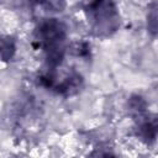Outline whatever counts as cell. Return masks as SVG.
<instances>
[{
    "mask_svg": "<svg viewBox=\"0 0 158 158\" xmlns=\"http://www.w3.org/2000/svg\"><path fill=\"white\" fill-rule=\"evenodd\" d=\"M65 25L57 19H44L33 32L32 46L44 54L48 68H57L65 54Z\"/></svg>",
    "mask_w": 158,
    "mask_h": 158,
    "instance_id": "obj_1",
    "label": "cell"
},
{
    "mask_svg": "<svg viewBox=\"0 0 158 158\" xmlns=\"http://www.w3.org/2000/svg\"><path fill=\"white\" fill-rule=\"evenodd\" d=\"M83 10L95 36L107 37L120 27L118 10L112 0H83Z\"/></svg>",
    "mask_w": 158,
    "mask_h": 158,
    "instance_id": "obj_2",
    "label": "cell"
},
{
    "mask_svg": "<svg viewBox=\"0 0 158 158\" xmlns=\"http://www.w3.org/2000/svg\"><path fill=\"white\" fill-rule=\"evenodd\" d=\"M81 86L83 77L77 72H69L62 78V80H58V77L56 75V81L52 90L63 96H72L78 94Z\"/></svg>",
    "mask_w": 158,
    "mask_h": 158,
    "instance_id": "obj_3",
    "label": "cell"
},
{
    "mask_svg": "<svg viewBox=\"0 0 158 158\" xmlns=\"http://www.w3.org/2000/svg\"><path fill=\"white\" fill-rule=\"evenodd\" d=\"M138 117V123L135 128L136 136L147 144L153 143L158 137V120L142 115Z\"/></svg>",
    "mask_w": 158,
    "mask_h": 158,
    "instance_id": "obj_4",
    "label": "cell"
},
{
    "mask_svg": "<svg viewBox=\"0 0 158 158\" xmlns=\"http://www.w3.org/2000/svg\"><path fill=\"white\" fill-rule=\"evenodd\" d=\"M32 5L42 6L46 11L60 12L65 6V0H30Z\"/></svg>",
    "mask_w": 158,
    "mask_h": 158,
    "instance_id": "obj_5",
    "label": "cell"
},
{
    "mask_svg": "<svg viewBox=\"0 0 158 158\" xmlns=\"http://www.w3.org/2000/svg\"><path fill=\"white\" fill-rule=\"evenodd\" d=\"M128 107L132 112L141 116L146 110V101L141 96H132L128 101Z\"/></svg>",
    "mask_w": 158,
    "mask_h": 158,
    "instance_id": "obj_6",
    "label": "cell"
},
{
    "mask_svg": "<svg viewBox=\"0 0 158 158\" xmlns=\"http://www.w3.org/2000/svg\"><path fill=\"white\" fill-rule=\"evenodd\" d=\"M15 53V43L12 41V38L6 37L2 40L1 42V54H2V59L4 60H9Z\"/></svg>",
    "mask_w": 158,
    "mask_h": 158,
    "instance_id": "obj_7",
    "label": "cell"
},
{
    "mask_svg": "<svg viewBox=\"0 0 158 158\" xmlns=\"http://www.w3.org/2000/svg\"><path fill=\"white\" fill-rule=\"evenodd\" d=\"M73 52L77 57H81V58H86L90 54V46L86 42H80V43H75Z\"/></svg>",
    "mask_w": 158,
    "mask_h": 158,
    "instance_id": "obj_8",
    "label": "cell"
}]
</instances>
